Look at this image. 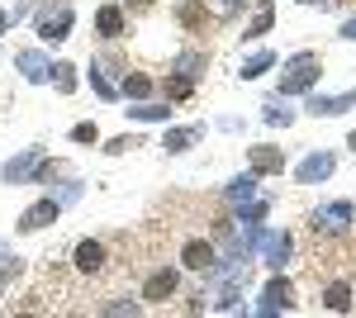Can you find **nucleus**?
I'll use <instances>...</instances> for the list:
<instances>
[{"label": "nucleus", "mask_w": 356, "mask_h": 318, "mask_svg": "<svg viewBox=\"0 0 356 318\" xmlns=\"http://www.w3.org/2000/svg\"><path fill=\"white\" fill-rule=\"evenodd\" d=\"M318 86V53H295L285 62V77H280V95H309Z\"/></svg>", "instance_id": "f257e3e1"}, {"label": "nucleus", "mask_w": 356, "mask_h": 318, "mask_svg": "<svg viewBox=\"0 0 356 318\" xmlns=\"http://www.w3.org/2000/svg\"><path fill=\"white\" fill-rule=\"evenodd\" d=\"M352 218H356V209L347 205V200H337V205H328V209L314 214V233H332V238H342V233L352 228Z\"/></svg>", "instance_id": "f03ea898"}, {"label": "nucleus", "mask_w": 356, "mask_h": 318, "mask_svg": "<svg viewBox=\"0 0 356 318\" xmlns=\"http://www.w3.org/2000/svg\"><path fill=\"white\" fill-rule=\"evenodd\" d=\"M261 309H266V314H275V309L290 314V309H295V285H290L285 276H271L266 290H261Z\"/></svg>", "instance_id": "7ed1b4c3"}, {"label": "nucleus", "mask_w": 356, "mask_h": 318, "mask_svg": "<svg viewBox=\"0 0 356 318\" xmlns=\"http://www.w3.org/2000/svg\"><path fill=\"white\" fill-rule=\"evenodd\" d=\"M257 247H261V262L271 266V271H280V266L290 262V252H295L290 233H261V238H257Z\"/></svg>", "instance_id": "20e7f679"}, {"label": "nucleus", "mask_w": 356, "mask_h": 318, "mask_svg": "<svg viewBox=\"0 0 356 318\" xmlns=\"http://www.w3.org/2000/svg\"><path fill=\"white\" fill-rule=\"evenodd\" d=\"M247 161H252V171H257V176H280V171H285V152L271 148V143L247 148Z\"/></svg>", "instance_id": "39448f33"}, {"label": "nucleus", "mask_w": 356, "mask_h": 318, "mask_svg": "<svg viewBox=\"0 0 356 318\" xmlns=\"http://www.w3.org/2000/svg\"><path fill=\"white\" fill-rule=\"evenodd\" d=\"M214 262H219V252H214V242H204V238H191L186 247H181V266H186V271H214Z\"/></svg>", "instance_id": "423d86ee"}, {"label": "nucleus", "mask_w": 356, "mask_h": 318, "mask_svg": "<svg viewBox=\"0 0 356 318\" xmlns=\"http://www.w3.org/2000/svg\"><path fill=\"white\" fill-rule=\"evenodd\" d=\"M57 214H62L57 200H38V205H29V209L19 214V233H38V228H48V223H57Z\"/></svg>", "instance_id": "0eeeda50"}, {"label": "nucleus", "mask_w": 356, "mask_h": 318, "mask_svg": "<svg viewBox=\"0 0 356 318\" xmlns=\"http://www.w3.org/2000/svg\"><path fill=\"white\" fill-rule=\"evenodd\" d=\"M176 280H181V276H176L171 266L152 271V276H147V285H143V299H147V304H166V299L176 294Z\"/></svg>", "instance_id": "6e6552de"}, {"label": "nucleus", "mask_w": 356, "mask_h": 318, "mask_svg": "<svg viewBox=\"0 0 356 318\" xmlns=\"http://www.w3.org/2000/svg\"><path fill=\"white\" fill-rule=\"evenodd\" d=\"M332 166H337L332 152H314V157L300 161V171H295V176H300V186H318V181H328V176H332Z\"/></svg>", "instance_id": "1a4fd4ad"}, {"label": "nucleus", "mask_w": 356, "mask_h": 318, "mask_svg": "<svg viewBox=\"0 0 356 318\" xmlns=\"http://www.w3.org/2000/svg\"><path fill=\"white\" fill-rule=\"evenodd\" d=\"M38 148H29L24 157H10L5 166H0V176H5V186H19V181H33V171H38Z\"/></svg>", "instance_id": "9d476101"}, {"label": "nucleus", "mask_w": 356, "mask_h": 318, "mask_svg": "<svg viewBox=\"0 0 356 318\" xmlns=\"http://www.w3.org/2000/svg\"><path fill=\"white\" fill-rule=\"evenodd\" d=\"M72 266H76L81 276H95V271L105 266V242H95V238L76 242V252H72Z\"/></svg>", "instance_id": "9b49d317"}, {"label": "nucleus", "mask_w": 356, "mask_h": 318, "mask_svg": "<svg viewBox=\"0 0 356 318\" xmlns=\"http://www.w3.org/2000/svg\"><path fill=\"white\" fill-rule=\"evenodd\" d=\"M342 109H356V90H342V95H309V114H323V119H332V114H342Z\"/></svg>", "instance_id": "f8f14e48"}, {"label": "nucleus", "mask_w": 356, "mask_h": 318, "mask_svg": "<svg viewBox=\"0 0 356 318\" xmlns=\"http://www.w3.org/2000/svg\"><path fill=\"white\" fill-rule=\"evenodd\" d=\"M15 67H19V77L24 81H48V57L38 53V48H24V53H15Z\"/></svg>", "instance_id": "ddd939ff"}, {"label": "nucleus", "mask_w": 356, "mask_h": 318, "mask_svg": "<svg viewBox=\"0 0 356 318\" xmlns=\"http://www.w3.org/2000/svg\"><path fill=\"white\" fill-rule=\"evenodd\" d=\"M67 29H72V5H57L53 15L38 24V33H43L48 43H62V38H67Z\"/></svg>", "instance_id": "4468645a"}, {"label": "nucleus", "mask_w": 356, "mask_h": 318, "mask_svg": "<svg viewBox=\"0 0 356 318\" xmlns=\"http://www.w3.org/2000/svg\"><path fill=\"white\" fill-rule=\"evenodd\" d=\"M95 29H100L105 38H124V33H129V19H124V10H119V5H105V10L95 15Z\"/></svg>", "instance_id": "2eb2a0df"}, {"label": "nucleus", "mask_w": 356, "mask_h": 318, "mask_svg": "<svg viewBox=\"0 0 356 318\" xmlns=\"http://www.w3.org/2000/svg\"><path fill=\"white\" fill-rule=\"evenodd\" d=\"M271 19H275V5H271V0H257V15H252V24L243 29V38H261V33H271Z\"/></svg>", "instance_id": "dca6fc26"}, {"label": "nucleus", "mask_w": 356, "mask_h": 318, "mask_svg": "<svg viewBox=\"0 0 356 318\" xmlns=\"http://www.w3.org/2000/svg\"><path fill=\"white\" fill-rule=\"evenodd\" d=\"M323 304H328L332 314H347V309H352V285H347V280H332L328 290H323Z\"/></svg>", "instance_id": "f3484780"}, {"label": "nucleus", "mask_w": 356, "mask_h": 318, "mask_svg": "<svg viewBox=\"0 0 356 318\" xmlns=\"http://www.w3.org/2000/svg\"><path fill=\"white\" fill-rule=\"evenodd\" d=\"M200 138H204V129H200V124H195V129H171L162 138V148H166V152H186V148H191V143H200Z\"/></svg>", "instance_id": "a211bd4d"}, {"label": "nucleus", "mask_w": 356, "mask_h": 318, "mask_svg": "<svg viewBox=\"0 0 356 318\" xmlns=\"http://www.w3.org/2000/svg\"><path fill=\"white\" fill-rule=\"evenodd\" d=\"M204 67H209V57L200 53V48H191V53H181V57H176V72H181V77H191V81L204 77Z\"/></svg>", "instance_id": "6ab92c4d"}, {"label": "nucleus", "mask_w": 356, "mask_h": 318, "mask_svg": "<svg viewBox=\"0 0 356 318\" xmlns=\"http://www.w3.org/2000/svg\"><path fill=\"white\" fill-rule=\"evenodd\" d=\"M271 67H275V53H271V48H261L257 57H247V62H243V81H257V77H266Z\"/></svg>", "instance_id": "aec40b11"}, {"label": "nucleus", "mask_w": 356, "mask_h": 318, "mask_svg": "<svg viewBox=\"0 0 356 318\" xmlns=\"http://www.w3.org/2000/svg\"><path fill=\"white\" fill-rule=\"evenodd\" d=\"M252 190H257V171H247V176H238V181H228V200H233V205H247Z\"/></svg>", "instance_id": "412c9836"}, {"label": "nucleus", "mask_w": 356, "mask_h": 318, "mask_svg": "<svg viewBox=\"0 0 356 318\" xmlns=\"http://www.w3.org/2000/svg\"><path fill=\"white\" fill-rule=\"evenodd\" d=\"M53 86L62 95H72V90H76V67H72V62H53Z\"/></svg>", "instance_id": "4be33fe9"}, {"label": "nucleus", "mask_w": 356, "mask_h": 318, "mask_svg": "<svg viewBox=\"0 0 356 318\" xmlns=\"http://www.w3.org/2000/svg\"><path fill=\"white\" fill-rule=\"evenodd\" d=\"M124 95H134V100H147V95H152V77H143V72L124 77Z\"/></svg>", "instance_id": "5701e85b"}, {"label": "nucleus", "mask_w": 356, "mask_h": 318, "mask_svg": "<svg viewBox=\"0 0 356 318\" xmlns=\"http://www.w3.org/2000/svg\"><path fill=\"white\" fill-rule=\"evenodd\" d=\"M129 114L143 119V124H166V119H171V109H166V105H134Z\"/></svg>", "instance_id": "b1692460"}, {"label": "nucleus", "mask_w": 356, "mask_h": 318, "mask_svg": "<svg viewBox=\"0 0 356 318\" xmlns=\"http://www.w3.org/2000/svg\"><path fill=\"white\" fill-rule=\"evenodd\" d=\"M191 90H195L191 77H181V72H171V77H166V100H186Z\"/></svg>", "instance_id": "393cba45"}, {"label": "nucleus", "mask_w": 356, "mask_h": 318, "mask_svg": "<svg viewBox=\"0 0 356 318\" xmlns=\"http://www.w3.org/2000/svg\"><path fill=\"white\" fill-rule=\"evenodd\" d=\"M176 19H181L186 29H204V10H200V5H181V15H176Z\"/></svg>", "instance_id": "a878e982"}, {"label": "nucleus", "mask_w": 356, "mask_h": 318, "mask_svg": "<svg viewBox=\"0 0 356 318\" xmlns=\"http://www.w3.org/2000/svg\"><path fill=\"white\" fill-rule=\"evenodd\" d=\"M261 119H266V124H280V129H285V124H290L295 114H290V109H285V105H275V100H271V105L261 109Z\"/></svg>", "instance_id": "bb28decb"}, {"label": "nucleus", "mask_w": 356, "mask_h": 318, "mask_svg": "<svg viewBox=\"0 0 356 318\" xmlns=\"http://www.w3.org/2000/svg\"><path fill=\"white\" fill-rule=\"evenodd\" d=\"M129 148H138V138H134V133H119V138H110V143H105V152H110V157L129 152Z\"/></svg>", "instance_id": "cd10ccee"}, {"label": "nucleus", "mask_w": 356, "mask_h": 318, "mask_svg": "<svg viewBox=\"0 0 356 318\" xmlns=\"http://www.w3.org/2000/svg\"><path fill=\"white\" fill-rule=\"evenodd\" d=\"M72 143H100V129L95 124H76L72 129Z\"/></svg>", "instance_id": "c85d7f7f"}, {"label": "nucleus", "mask_w": 356, "mask_h": 318, "mask_svg": "<svg viewBox=\"0 0 356 318\" xmlns=\"http://www.w3.org/2000/svg\"><path fill=\"white\" fill-rule=\"evenodd\" d=\"M90 86H95V95H105V100H114V86L105 77H100V67H90Z\"/></svg>", "instance_id": "c756f323"}, {"label": "nucleus", "mask_w": 356, "mask_h": 318, "mask_svg": "<svg viewBox=\"0 0 356 318\" xmlns=\"http://www.w3.org/2000/svg\"><path fill=\"white\" fill-rule=\"evenodd\" d=\"M337 33H342V38H347V43H356V19H347V24L337 29Z\"/></svg>", "instance_id": "7c9ffc66"}, {"label": "nucleus", "mask_w": 356, "mask_h": 318, "mask_svg": "<svg viewBox=\"0 0 356 318\" xmlns=\"http://www.w3.org/2000/svg\"><path fill=\"white\" fill-rule=\"evenodd\" d=\"M247 0H223V10H243Z\"/></svg>", "instance_id": "2f4dec72"}, {"label": "nucleus", "mask_w": 356, "mask_h": 318, "mask_svg": "<svg viewBox=\"0 0 356 318\" xmlns=\"http://www.w3.org/2000/svg\"><path fill=\"white\" fill-rule=\"evenodd\" d=\"M129 5H134V10H147V5H152V0H129Z\"/></svg>", "instance_id": "473e14b6"}, {"label": "nucleus", "mask_w": 356, "mask_h": 318, "mask_svg": "<svg viewBox=\"0 0 356 318\" xmlns=\"http://www.w3.org/2000/svg\"><path fill=\"white\" fill-rule=\"evenodd\" d=\"M5 24H10V15H5V10H0V33H5Z\"/></svg>", "instance_id": "72a5a7b5"}, {"label": "nucleus", "mask_w": 356, "mask_h": 318, "mask_svg": "<svg viewBox=\"0 0 356 318\" xmlns=\"http://www.w3.org/2000/svg\"><path fill=\"white\" fill-rule=\"evenodd\" d=\"M347 148H352V152H356V129H352V138H347Z\"/></svg>", "instance_id": "f704fd0d"}]
</instances>
